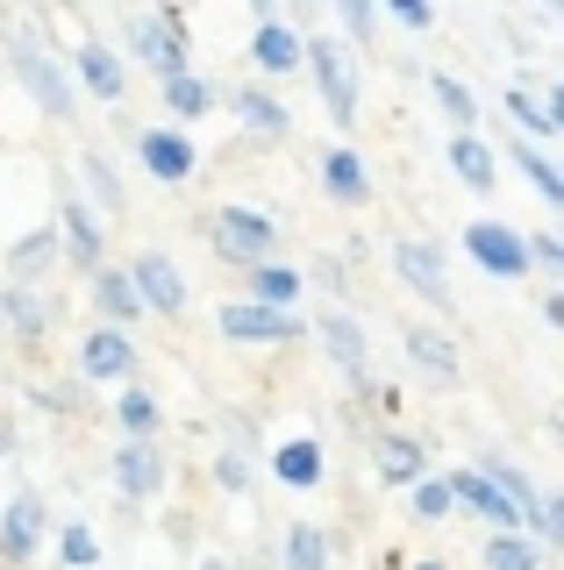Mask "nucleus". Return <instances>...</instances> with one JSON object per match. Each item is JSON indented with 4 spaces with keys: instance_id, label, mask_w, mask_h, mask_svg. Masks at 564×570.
Segmentation results:
<instances>
[{
    "instance_id": "obj_19",
    "label": "nucleus",
    "mask_w": 564,
    "mask_h": 570,
    "mask_svg": "<svg viewBox=\"0 0 564 570\" xmlns=\"http://www.w3.org/2000/svg\"><path fill=\"white\" fill-rule=\"evenodd\" d=\"M79 79L94 86L100 100H121V86H129V79H121V58H115L108 43H86V50H79Z\"/></svg>"
},
{
    "instance_id": "obj_29",
    "label": "nucleus",
    "mask_w": 564,
    "mask_h": 570,
    "mask_svg": "<svg viewBox=\"0 0 564 570\" xmlns=\"http://www.w3.org/2000/svg\"><path fill=\"white\" fill-rule=\"evenodd\" d=\"M286 570H329V534L301 521L286 534Z\"/></svg>"
},
{
    "instance_id": "obj_4",
    "label": "nucleus",
    "mask_w": 564,
    "mask_h": 570,
    "mask_svg": "<svg viewBox=\"0 0 564 570\" xmlns=\"http://www.w3.org/2000/svg\"><path fill=\"white\" fill-rule=\"evenodd\" d=\"M465 249H471V264L493 278H522L528 272V249H522V228H507V222H471L465 228Z\"/></svg>"
},
{
    "instance_id": "obj_28",
    "label": "nucleus",
    "mask_w": 564,
    "mask_h": 570,
    "mask_svg": "<svg viewBox=\"0 0 564 570\" xmlns=\"http://www.w3.org/2000/svg\"><path fill=\"white\" fill-rule=\"evenodd\" d=\"M379 471L393 478V485H415V478H429V463H421V450H415V442L386 435V442H379Z\"/></svg>"
},
{
    "instance_id": "obj_35",
    "label": "nucleus",
    "mask_w": 564,
    "mask_h": 570,
    "mask_svg": "<svg viewBox=\"0 0 564 570\" xmlns=\"http://www.w3.org/2000/svg\"><path fill=\"white\" fill-rule=\"evenodd\" d=\"M58 557L72 563V570H94V563H100V542H94V528H65V534H58Z\"/></svg>"
},
{
    "instance_id": "obj_20",
    "label": "nucleus",
    "mask_w": 564,
    "mask_h": 570,
    "mask_svg": "<svg viewBox=\"0 0 564 570\" xmlns=\"http://www.w3.org/2000/svg\"><path fill=\"white\" fill-rule=\"evenodd\" d=\"M450 171L465 178L471 193H493V178H500V171H493V150H486L479 136H457V142H450Z\"/></svg>"
},
{
    "instance_id": "obj_11",
    "label": "nucleus",
    "mask_w": 564,
    "mask_h": 570,
    "mask_svg": "<svg viewBox=\"0 0 564 570\" xmlns=\"http://www.w3.org/2000/svg\"><path fill=\"white\" fill-rule=\"evenodd\" d=\"M115 485L129 499H150L157 485H165V456H157L150 442H121L115 450Z\"/></svg>"
},
{
    "instance_id": "obj_38",
    "label": "nucleus",
    "mask_w": 564,
    "mask_h": 570,
    "mask_svg": "<svg viewBox=\"0 0 564 570\" xmlns=\"http://www.w3.org/2000/svg\"><path fill=\"white\" fill-rule=\"evenodd\" d=\"M329 8L343 14V29H350V43H364V36H372V22H379V8L372 0H329Z\"/></svg>"
},
{
    "instance_id": "obj_2",
    "label": "nucleus",
    "mask_w": 564,
    "mask_h": 570,
    "mask_svg": "<svg viewBox=\"0 0 564 570\" xmlns=\"http://www.w3.org/2000/svg\"><path fill=\"white\" fill-rule=\"evenodd\" d=\"M301 65H314V86H322L337 129H350L358 121V58H350L337 36H322V43H301Z\"/></svg>"
},
{
    "instance_id": "obj_36",
    "label": "nucleus",
    "mask_w": 564,
    "mask_h": 570,
    "mask_svg": "<svg viewBox=\"0 0 564 570\" xmlns=\"http://www.w3.org/2000/svg\"><path fill=\"white\" fill-rule=\"evenodd\" d=\"M0 314H8V321H14V328H22V335H29V343H37V335H43V314H37V299H29V285H14V293H8V299H0Z\"/></svg>"
},
{
    "instance_id": "obj_31",
    "label": "nucleus",
    "mask_w": 564,
    "mask_h": 570,
    "mask_svg": "<svg viewBox=\"0 0 564 570\" xmlns=\"http://www.w3.org/2000/svg\"><path fill=\"white\" fill-rule=\"evenodd\" d=\"M207 79H193V71H179V79H165V107L172 115H207Z\"/></svg>"
},
{
    "instance_id": "obj_42",
    "label": "nucleus",
    "mask_w": 564,
    "mask_h": 570,
    "mask_svg": "<svg viewBox=\"0 0 564 570\" xmlns=\"http://www.w3.org/2000/svg\"><path fill=\"white\" fill-rule=\"evenodd\" d=\"M251 8H257V14H264V22H272V0H251Z\"/></svg>"
},
{
    "instance_id": "obj_12",
    "label": "nucleus",
    "mask_w": 564,
    "mask_h": 570,
    "mask_svg": "<svg viewBox=\"0 0 564 570\" xmlns=\"http://www.w3.org/2000/svg\"><path fill=\"white\" fill-rule=\"evenodd\" d=\"M58 228H65V243H58V249H72V264H86V272H100V222H94V207L65 193V207H58Z\"/></svg>"
},
{
    "instance_id": "obj_5",
    "label": "nucleus",
    "mask_w": 564,
    "mask_h": 570,
    "mask_svg": "<svg viewBox=\"0 0 564 570\" xmlns=\"http://www.w3.org/2000/svg\"><path fill=\"white\" fill-rule=\"evenodd\" d=\"M222 335H236V343H301V321H293L286 307L243 299V307H222Z\"/></svg>"
},
{
    "instance_id": "obj_40",
    "label": "nucleus",
    "mask_w": 564,
    "mask_h": 570,
    "mask_svg": "<svg viewBox=\"0 0 564 570\" xmlns=\"http://www.w3.org/2000/svg\"><path fill=\"white\" fill-rule=\"evenodd\" d=\"M386 8H393L408 29H429V22H436V8H429V0H386Z\"/></svg>"
},
{
    "instance_id": "obj_45",
    "label": "nucleus",
    "mask_w": 564,
    "mask_h": 570,
    "mask_svg": "<svg viewBox=\"0 0 564 570\" xmlns=\"http://www.w3.org/2000/svg\"><path fill=\"white\" fill-rule=\"evenodd\" d=\"M543 8H564V0H543Z\"/></svg>"
},
{
    "instance_id": "obj_15",
    "label": "nucleus",
    "mask_w": 564,
    "mask_h": 570,
    "mask_svg": "<svg viewBox=\"0 0 564 570\" xmlns=\"http://www.w3.org/2000/svg\"><path fill=\"white\" fill-rule=\"evenodd\" d=\"M86 379H129V364H136V350H129V335L121 328H94L86 335Z\"/></svg>"
},
{
    "instance_id": "obj_34",
    "label": "nucleus",
    "mask_w": 564,
    "mask_h": 570,
    "mask_svg": "<svg viewBox=\"0 0 564 570\" xmlns=\"http://www.w3.org/2000/svg\"><path fill=\"white\" fill-rule=\"evenodd\" d=\"M79 171H86V186H94V200L108 207V214H121V178L108 171V157H86Z\"/></svg>"
},
{
    "instance_id": "obj_7",
    "label": "nucleus",
    "mask_w": 564,
    "mask_h": 570,
    "mask_svg": "<svg viewBox=\"0 0 564 570\" xmlns=\"http://www.w3.org/2000/svg\"><path fill=\"white\" fill-rule=\"evenodd\" d=\"M43 521H50L43 499L22 492L8 513H0V557H8V563H29V557H37V542H43Z\"/></svg>"
},
{
    "instance_id": "obj_32",
    "label": "nucleus",
    "mask_w": 564,
    "mask_h": 570,
    "mask_svg": "<svg viewBox=\"0 0 564 570\" xmlns=\"http://www.w3.org/2000/svg\"><path fill=\"white\" fill-rule=\"evenodd\" d=\"M436 100H444V115L457 121V129H471V121H479V107H471V86H457L450 71H436Z\"/></svg>"
},
{
    "instance_id": "obj_6",
    "label": "nucleus",
    "mask_w": 564,
    "mask_h": 570,
    "mask_svg": "<svg viewBox=\"0 0 564 570\" xmlns=\"http://www.w3.org/2000/svg\"><path fill=\"white\" fill-rule=\"evenodd\" d=\"M129 285H136V299L157 314H179L186 307V278H179V264L172 257H157V249H144V257L129 264Z\"/></svg>"
},
{
    "instance_id": "obj_37",
    "label": "nucleus",
    "mask_w": 564,
    "mask_h": 570,
    "mask_svg": "<svg viewBox=\"0 0 564 570\" xmlns=\"http://www.w3.org/2000/svg\"><path fill=\"white\" fill-rule=\"evenodd\" d=\"M415 513L421 521H450V485L444 478H415Z\"/></svg>"
},
{
    "instance_id": "obj_41",
    "label": "nucleus",
    "mask_w": 564,
    "mask_h": 570,
    "mask_svg": "<svg viewBox=\"0 0 564 570\" xmlns=\"http://www.w3.org/2000/svg\"><path fill=\"white\" fill-rule=\"evenodd\" d=\"M215 478H222V485H228V492H243V485H251V471H243V463H236V456H222V463H215Z\"/></svg>"
},
{
    "instance_id": "obj_13",
    "label": "nucleus",
    "mask_w": 564,
    "mask_h": 570,
    "mask_svg": "<svg viewBox=\"0 0 564 570\" xmlns=\"http://www.w3.org/2000/svg\"><path fill=\"white\" fill-rule=\"evenodd\" d=\"M129 43H136V58H144L157 79H179V71H186V43H179V29L136 22V29H129Z\"/></svg>"
},
{
    "instance_id": "obj_25",
    "label": "nucleus",
    "mask_w": 564,
    "mask_h": 570,
    "mask_svg": "<svg viewBox=\"0 0 564 570\" xmlns=\"http://www.w3.org/2000/svg\"><path fill=\"white\" fill-rule=\"evenodd\" d=\"M43 264H58V228H37V236H22V243H14V257H8V272L14 278H37L43 272Z\"/></svg>"
},
{
    "instance_id": "obj_10",
    "label": "nucleus",
    "mask_w": 564,
    "mask_h": 570,
    "mask_svg": "<svg viewBox=\"0 0 564 570\" xmlns=\"http://www.w3.org/2000/svg\"><path fill=\"white\" fill-rule=\"evenodd\" d=\"M136 150H144V171L157 178V186H179V178L193 171V142H186L179 129H144V142H136Z\"/></svg>"
},
{
    "instance_id": "obj_24",
    "label": "nucleus",
    "mask_w": 564,
    "mask_h": 570,
    "mask_svg": "<svg viewBox=\"0 0 564 570\" xmlns=\"http://www.w3.org/2000/svg\"><path fill=\"white\" fill-rule=\"evenodd\" d=\"M251 293H257V307H286V314H293V299H301V278H293L286 264H257V272H251Z\"/></svg>"
},
{
    "instance_id": "obj_27",
    "label": "nucleus",
    "mask_w": 564,
    "mask_h": 570,
    "mask_svg": "<svg viewBox=\"0 0 564 570\" xmlns=\"http://www.w3.org/2000/svg\"><path fill=\"white\" fill-rule=\"evenodd\" d=\"M515 165L528 171V186H536L543 193V200H551V207H564V171L551 165V157H543L536 150V142H515Z\"/></svg>"
},
{
    "instance_id": "obj_30",
    "label": "nucleus",
    "mask_w": 564,
    "mask_h": 570,
    "mask_svg": "<svg viewBox=\"0 0 564 570\" xmlns=\"http://www.w3.org/2000/svg\"><path fill=\"white\" fill-rule=\"evenodd\" d=\"M486 570H536V542H528V534H493Z\"/></svg>"
},
{
    "instance_id": "obj_33",
    "label": "nucleus",
    "mask_w": 564,
    "mask_h": 570,
    "mask_svg": "<svg viewBox=\"0 0 564 570\" xmlns=\"http://www.w3.org/2000/svg\"><path fill=\"white\" fill-rule=\"evenodd\" d=\"M115 414H121V428H129V435H150V428H157V400H150V392H121Z\"/></svg>"
},
{
    "instance_id": "obj_26",
    "label": "nucleus",
    "mask_w": 564,
    "mask_h": 570,
    "mask_svg": "<svg viewBox=\"0 0 564 570\" xmlns=\"http://www.w3.org/2000/svg\"><path fill=\"white\" fill-rule=\"evenodd\" d=\"M236 107H243V121H251V129H257V136H286V129H293V115H286V100H272V94H264V86H251V94H243Z\"/></svg>"
},
{
    "instance_id": "obj_9",
    "label": "nucleus",
    "mask_w": 564,
    "mask_h": 570,
    "mask_svg": "<svg viewBox=\"0 0 564 570\" xmlns=\"http://www.w3.org/2000/svg\"><path fill=\"white\" fill-rule=\"evenodd\" d=\"M444 485H450V507H471V513H479V521H493V528H500V534H515V528H522V513L507 507V499L493 492V485H486L479 471H450Z\"/></svg>"
},
{
    "instance_id": "obj_1",
    "label": "nucleus",
    "mask_w": 564,
    "mask_h": 570,
    "mask_svg": "<svg viewBox=\"0 0 564 570\" xmlns=\"http://www.w3.org/2000/svg\"><path fill=\"white\" fill-rule=\"evenodd\" d=\"M14 71H22L29 100H37L50 121H72V79H65V65L50 58V50H43L29 29H14Z\"/></svg>"
},
{
    "instance_id": "obj_44",
    "label": "nucleus",
    "mask_w": 564,
    "mask_h": 570,
    "mask_svg": "<svg viewBox=\"0 0 564 570\" xmlns=\"http://www.w3.org/2000/svg\"><path fill=\"white\" fill-rule=\"evenodd\" d=\"M415 570H444V563H415Z\"/></svg>"
},
{
    "instance_id": "obj_16",
    "label": "nucleus",
    "mask_w": 564,
    "mask_h": 570,
    "mask_svg": "<svg viewBox=\"0 0 564 570\" xmlns=\"http://www.w3.org/2000/svg\"><path fill=\"white\" fill-rule=\"evenodd\" d=\"M507 115L522 121V136L543 142V136L564 129V94H543V100H536V94H522V86H515V94H507Z\"/></svg>"
},
{
    "instance_id": "obj_14",
    "label": "nucleus",
    "mask_w": 564,
    "mask_h": 570,
    "mask_svg": "<svg viewBox=\"0 0 564 570\" xmlns=\"http://www.w3.org/2000/svg\"><path fill=\"white\" fill-rule=\"evenodd\" d=\"M322 186H329V200H343V207L372 200V178H364V157L358 150H329L322 157Z\"/></svg>"
},
{
    "instance_id": "obj_43",
    "label": "nucleus",
    "mask_w": 564,
    "mask_h": 570,
    "mask_svg": "<svg viewBox=\"0 0 564 570\" xmlns=\"http://www.w3.org/2000/svg\"><path fill=\"white\" fill-rule=\"evenodd\" d=\"M0 450H8V421H0Z\"/></svg>"
},
{
    "instance_id": "obj_23",
    "label": "nucleus",
    "mask_w": 564,
    "mask_h": 570,
    "mask_svg": "<svg viewBox=\"0 0 564 570\" xmlns=\"http://www.w3.org/2000/svg\"><path fill=\"white\" fill-rule=\"evenodd\" d=\"M272 471L286 478V485H322V450L314 442H279V456H272Z\"/></svg>"
},
{
    "instance_id": "obj_8",
    "label": "nucleus",
    "mask_w": 564,
    "mask_h": 570,
    "mask_svg": "<svg viewBox=\"0 0 564 570\" xmlns=\"http://www.w3.org/2000/svg\"><path fill=\"white\" fill-rule=\"evenodd\" d=\"M393 272L415 285L429 307H450V278H444V257L429 243H393Z\"/></svg>"
},
{
    "instance_id": "obj_21",
    "label": "nucleus",
    "mask_w": 564,
    "mask_h": 570,
    "mask_svg": "<svg viewBox=\"0 0 564 570\" xmlns=\"http://www.w3.org/2000/svg\"><path fill=\"white\" fill-rule=\"evenodd\" d=\"M322 343H329V356H337L350 379H364V335H358V321H350V314H329L322 321Z\"/></svg>"
},
{
    "instance_id": "obj_3",
    "label": "nucleus",
    "mask_w": 564,
    "mask_h": 570,
    "mask_svg": "<svg viewBox=\"0 0 564 570\" xmlns=\"http://www.w3.org/2000/svg\"><path fill=\"white\" fill-rule=\"evenodd\" d=\"M215 249L228 264H272V249H279V222L272 214H257V207H222L215 214Z\"/></svg>"
},
{
    "instance_id": "obj_17",
    "label": "nucleus",
    "mask_w": 564,
    "mask_h": 570,
    "mask_svg": "<svg viewBox=\"0 0 564 570\" xmlns=\"http://www.w3.org/2000/svg\"><path fill=\"white\" fill-rule=\"evenodd\" d=\"M251 65H257V71H293V65H301V36H293L286 22H257Z\"/></svg>"
},
{
    "instance_id": "obj_18",
    "label": "nucleus",
    "mask_w": 564,
    "mask_h": 570,
    "mask_svg": "<svg viewBox=\"0 0 564 570\" xmlns=\"http://www.w3.org/2000/svg\"><path fill=\"white\" fill-rule=\"evenodd\" d=\"M94 299H100V314H108V328H121V321L144 314V299H136L129 272H94Z\"/></svg>"
},
{
    "instance_id": "obj_22",
    "label": "nucleus",
    "mask_w": 564,
    "mask_h": 570,
    "mask_svg": "<svg viewBox=\"0 0 564 570\" xmlns=\"http://www.w3.org/2000/svg\"><path fill=\"white\" fill-rule=\"evenodd\" d=\"M408 356L429 379H457V350H450V335H436V328H408Z\"/></svg>"
},
{
    "instance_id": "obj_39",
    "label": "nucleus",
    "mask_w": 564,
    "mask_h": 570,
    "mask_svg": "<svg viewBox=\"0 0 564 570\" xmlns=\"http://www.w3.org/2000/svg\"><path fill=\"white\" fill-rule=\"evenodd\" d=\"M522 249H528V264H543V272H564V243L551 236V228H536V236H522Z\"/></svg>"
}]
</instances>
